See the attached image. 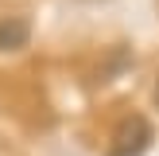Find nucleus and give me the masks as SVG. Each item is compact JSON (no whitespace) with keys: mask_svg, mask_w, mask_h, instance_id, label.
I'll list each match as a JSON object with an SVG mask.
<instances>
[{"mask_svg":"<svg viewBox=\"0 0 159 156\" xmlns=\"http://www.w3.org/2000/svg\"><path fill=\"white\" fill-rule=\"evenodd\" d=\"M148 144H152V125H148V117L132 113L113 129L109 156H140V152H148Z\"/></svg>","mask_w":159,"mask_h":156,"instance_id":"nucleus-1","label":"nucleus"},{"mask_svg":"<svg viewBox=\"0 0 159 156\" xmlns=\"http://www.w3.org/2000/svg\"><path fill=\"white\" fill-rule=\"evenodd\" d=\"M31 43V20L20 12L0 16V55H16Z\"/></svg>","mask_w":159,"mask_h":156,"instance_id":"nucleus-2","label":"nucleus"},{"mask_svg":"<svg viewBox=\"0 0 159 156\" xmlns=\"http://www.w3.org/2000/svg\"><path fill=\"white\" fill-rule=\"evenodd\" d=\"M155 105H159V78H155Z\"/></svg>","mask_w":159,"mask_h":156,"instance_id":"nucleus-3","label":"nucleus"},{"mask_svg":"<svg viewBox=\"0 0 159 156\" xmlns=\"http://www.w3.org/2000/svg\"><path fill=\"white\" fill-rule=\"evenodd\" d=\"M89 4H93V0H89Z\"/></svg>","mask_w":159,"mask_h":156,"instance_id":"nucleus-4","label":"nucleus"}]
</instances>
